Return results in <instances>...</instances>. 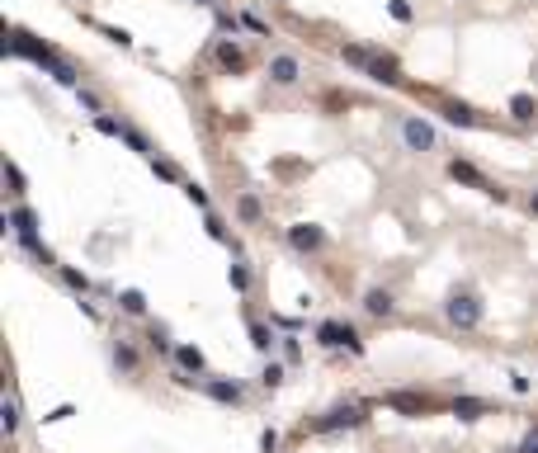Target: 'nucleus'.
<instances>
[{
	"label": "nucleus",
	"mask_w": 538,
	"mask_h": 453,
	"mask_svg": "<svg viewBox=\"0 0 538 453\" xmlns=\"http://www.w3.org/2000/svg\"><path fill=\"white\" fill-rule=\"evenodd\" d=\"M317 340H322L326 349H350V354L364 349V340H359V331H354L350 321H322V326H317Z\"/></svg>",
	"instance_id": "nucleus-3"
},
{
	"label": "nucleus",
	"mask_w": 538,
	"mask_h": 453,
	"mask_svg": "<svg viewBox=\"0 0 538 453\" xmlns=\"http://www.w3.org/2000/svg\"><path fill=\"white\" fill-rule=\"evenodd\" d=\"M250 345L260 349V354H269V349H274V331H269V326H260V321H255V326H250Z\"/></svg>",
	"instance_id": "nucleus-20"
},
{
	"label": "nucleus",
	"mask_w": 538,
	"mask_h": 453,
	"mask_svg": "<svg viewBox=\"0 0 538 453\" xmlns=\"http://www.w3.org/2000/svg\"><path fill=\"white\" fill-rule=\"evenodd\" d=\"M203 392H208L213 401H222V406H241V397H245L236 378H232V382H227V378H208V382H203Z\"/></svg>",
	"instance_id": "nucleus-7"
},
{
	"label": "nucleus",
	"mask_w": 538,
	"mask_h": 453,
	"mask_svg": "<svg viewBox=\"0 0 538 453\" xmlns=\"http://www.w3.org/2000/svg\"><path fill=\"white\" fill-rule=\"evenodd\" d=\"M364 312H369V317H392V293H387V288H369V293H364Z\"/></svg>",
	"instance_id": "nucleus-10"
},
{
	"label": "nucleus",
	"mask_w": 538,
	"mask_h": 453,
	"mask_svg": "<svg viewBox=\"0 0 538 453\" xmlns=\"http://www.w3.org/2000/svg\"><path fill=\"white\" fill-rule=\"evenodd\" d=\"M123 142H128V147H137L142 156H151V147H147V137H142V133H133V128H123Z\"/></svg>",
	"instance_id": "nucleus-25"
},
{
	"label": "nucleus",
	"mask_w": 538,
	"mask_h": 453,
	"mask_svg": "<svg viewBox=\"0 0 538 453\" xmlns=\"http://www.w3.org/2000/svg\"><path fill=\"white\" fill-rule=\"evenodd\" d=\"M62 279H66V284H71L76 293H85V288H90V279H85L81 269H71V265H62Z\"/></svg>",
	"instance_id": "nucleus-23"
},
{
	"label": "nucleus",
	"mask_w": 538,
	"mask_h": 453,
	"mask_svg": "<svg viewBox=\"0 0 538 453\" xmlns=\"http://www.w3.org/2000/svg\"><path fill=\"white\" fill-rule=\"evenodd\" d=\"M260 382H265L269 392H274V387L284 382V364H269V369H265V378H260Z\"/></svg>",
	"instance_id": "nucleus-26"
},
{
	"label": "nucleus",
	"mask_w": 538,
	"mask_h": 453,
	"mask_svg": "<svg viewBox=\"0 0 538 453\" xmlns=\"http://www.w3.org/2000/svg\"><path fill=\"white\" fill-rule=\"evenodd\" d=\"M15 429H19V397L10 392L5 397V434H15Z\"/></svg>",
	"instance_id": "nucleus-21"
},
{
	"label": "nucleus",
	"mask_w": 538,
	"mask_h": 453,
	"mask_svg": "<svg viewBox=\"0 0 538 453\" xmlns=\"http://www.w3.org/2000/svg\"><path fill=\"white\" fill-rule=\"evenodd\" d=\"M449 175H454L458 185H467V189H482V194H501V189H491V180H486L482 170L472 165V160H449Z\"/></svg>",
	"instance_id": "nucleus-5"
},
{
	"label": "nucleus",
	"mask_w": 538,
	"mask_h": 453,
	"mask_svg": "<svg viewBox=\"0 0 538 453\" xmlns=\"http://www.w3.org/2000/svg\"><path fill=\"white\" fill-rule=\"evenodd\" d=\"M113 364L123 369V373H137V349L128 340H113Z\"/></svg>",
	"instance_id": "nucleus-15"
},
{
	"label": "nucleus",
	"mask_w": 538,
	"mask_h": 453,
	"mask_svg": "<svg viewBox=\"0 0 538 453\" xmlns=\"http://www.w3.org/2000/svg\"><path fill=\"white\" fill-rule=\"evenodd\" d=\"M444 317H449V326H458V331H477V321H482V302L472 293H454L449 302H444Z\"/></svg>",
	"instance_id": "nucleus-2"
},
{
	"label": "nucleus",
	"mask_w": 538,
	"mask_h": 453,
	"mask_svg": "<svg viewBox=\"0 0 538 453\" xmlns=\"http://www.w3.org/2000/svg\"><path fill=\"white\" fill-rule=\"evenodd\" d=\"M402 137H406V147H411V151H434V128L425 123V118H406Z\"/></svg>",
	"instance_id": "nucleus-6"
},
{
	"label": "nucleus",
	"mask_w": 538,
	"mask_h": 453,
	"mask_svg": "<svg viewBox=\"0 0 538 453\" xmlns=\"http://www.w3.org/2000/svg\"><path fill=\"white\" fill-rule=\"evenodd\" d=\"M151 345H156V349H170V340H165V331H161V326H151Z\"/></svg>",
	"instance_id": "nucleus-37"
},
{
	"label": "nucleus",
	"mask_w": 538,
	"mask_h": 453,
	"mask_svg": "<svg viewBox=\"0 0 538 453\" xmlns=\"http://www.w3.org/2000/svg\"><path fill=\"white\" fill-rule=\"evenodd\" d=\"M382 401H387L392 411H402V416H420V411L430 406V401H425V397H416V392H387Z\"/></svg>",
	"instance_id": "nucleus-9"
},
{
	"label": "nucleus",
	"mask_w": 538,
	"mask_h": 453,
	"mask_svg": "<svg viewBox=\"0 0 538 453\" xmlns=\"http://www.w3.org/2000/svg\"><path fill=\"white\" fill-rule=\"evenodd\" d=\"M241 24L255 28V33H269V24H265V19H255V15H241Z\"/></svg>",
	"instance_id": "nucleus-36"
},
{
	"label": "nucleus",
	"mask_w": 538,
	"mask_h": 453,
	"mask_svg": "<svg viewBox=\"0 0 538 453\" xmlns=\"http://www.w3.org/2000/svg\"><path fill=\"white\" fill-rule=\"evenodd\" d=\"M10 48H15V53H24L28 62H38V66H48V71H53V76L62 80V85H76V71H71V66H66V62H62V57H57L53 48L33 43L28 33H10Z\"/></svg>",
	"instance_id": "nucleus-1"
},
{
	"label": "nucleus",
	"mask_w": 538,
	"mask_h": 453,
	"mask_svg": "<svg viewBox=\"0 0 538 453\" xmlns=\"http://www.w3.org/2000/svg\"><path fill=\"white\" fill-rule=\"evenodd\" d=\"M269 80H274V85H293L297 80V57L279 53L274 62H269Z\"/></svg>",
	"instance_id": "nucleus-8"
},
{
	"label": "nucleus",
	"mask_w": 538,
	"mask_h": 453,
	"mask_svg": "<svg viewBox=\"0 0 538 453\" xmlns=\"http://www.w3.org/2000/svg\"><path fill=\"white\" fill-rule=\"evenodd\" d=\"M454 416H458V420H477V416H486V401H477V397H454Z\"/></svg>",
	"instance_id": "nucleus-14"
},
{
	"label": "nucleus",
	"mask_w": 538,
	"mask_h": 453,
	"mask_svg": "<svg viewBox=\"0 0 538 453\" xmlns=\"http://www.w3.org/2000/svg\"><path fill=\"white\" fill-rule=\"evenodd\" d=\"M5 175H10V185H15V194H24V170H19V165H15V160H10V165H5Z\"/></svg>",
	"instance_id": "nucleus-29"
},
{
	"label": "nucleus",
	"mask_w": 538,
	"mask_h": 453,
	"mask_svg": "<svg viewBox=\"0 0 538 453\" xmlns=\"http://www.w3.org/2000/svg\"><path fill=\"white\" fill-rule=\"evenodd\" d=\"M444 118H449V123H458V128H472V123H477L467 104H444Z\"/></svg>",
	"instance_id": "nucleus-19"
},
{
	"label": "nucleus",
	"mask_w": 538,
	"mask_h": 453,
	"mask_svg": "<svg viewBox=\"0 0 538 453\" xmlns=\"http://www.w3.org/2000/svg\"><path fill=\"white\" fill-rule=\"evenodd\" d=\"M529 213H534V217H538V194H534V198H529Z\"/></svg>",
	"instance_id": "nucleus-38"
},
{
	"label": "nucleus",
	"mask_w": 538,
	"mask_h": 453,
	"mask_svg": "<svg viewBox=\"0 0 538 453\" xmlns=\"http://www.w3.org/2000/svg\"><path fill=\"white\" fill-rule=\"evenodd\" d=\"M95 128L104 137H123V123H113V118H104V113H95Z\"/></svg>",
	"instance_id": "nucleus-24"
},
{
	"label": "nucleus",
	"mask_w": 538,
	"mask_h": 453,
	"mask_svg": "<svg viewBox=\"0 0 538 453\" xmlns=\"http://www.w3.org/2000/svg\"><path fill=\"white\" fill-rule=\"evenodd\" d=\"M373 80H382V85H392L397 80V62H387V57H369V66H364Z\"/></svg>",
	"instance_id": "nucleus-13"
},
{
	"label": "nucleus",
	"mask_w": 538,
	"mask_h": 453,
	"mask_svg": "<svg viewBox=\"0 0 538 453\" xmlns=\"http://www.w3.org/2000/svg\"><path fill=\"white\" fill-rule=\"evenodd\" d=\"M288 241H293V250H317L322 246V227H288Z\"/></svg>",
	"instance_id": "nucleus-11"
},
{
	"label": "nucleus",
	"mask_w": 538,
	"mask_h": 453,
	"mask_svg": "<svg viewBox=\"0 0 538 453\" xmlns=\"http://www.w3.org/2000/svg\"><path fill=\"white\" fill-rule=\"evenodd\" d=\"M175 359H180V369H189V373H198V369H203V349H198V345H180V349H175Z\"/></svg>",
	"instance_id": "nucleus-16"
},
{
	"label": "nucleus",
	"mask_w": 538,
	"mask_h": 453,
	"mask_svg": "<svg viewBox=\"0 0 538 453\" xmlns=\"http://www.w3.org/2000/svg\"><path fill=\"white\" fill-rule=\"evenodd\" d=\"M198 5H213V0H198Z\"/></svg>",
	"instance_id": "nucleus-39"
},
{
	"label": "nucleus",
	"mask_w": 538,
	"mask_h": 453,
	"mask_svg": "<svg viewBox=\"0 0 538 453\" xmlns=\"http://www.w3.org/2000/svg\"><path fill=\"white\" fill-rule=\"evenodd\" d=\"M514 453H538V429H529V434L519 439V449H514Z\"/></svg>",
	"instance_id": "nucleus-33"
},
{
	"label": "nucleus",
	"mask_w": 538,
	"mask_h": 453,
	"mask_svg": "<svg viewBox=\"0 0 538 453\" xmlns=\"http://www.w3.org/2000/svg\"><path fill=\"white\" fill-rule=\"evenodd\" d=\"M151 170H156V175H161V180H180V170H175V165H170V160H151Z\"/></svg>",
	"instance_id": "nucleus-30"
},
{
	"label": "nucleus",
	"mask_w": 538,
	"mask_h": 453,
	"mask_svg": "<svg viewBox=\"0 0 538 453\" xmlns=\"http://www.w3.org/2000/svg\"><path fill=\"white\" fill-rule=\"evenodd\" d=\"M118 307L133 312V317H142V312H147V297L137 293V288H123V293H118Z\"/></svg>",
	"instance_id": "nucleus-18"
},
{
	"label": "nucleus",
	"mask_w": 538,
	"mask_h": 453,
	"mask_svg": "<svg viewBox=\"0 0 538 453\" xmlns=\"http://www.w3.org/2000/svg\"><path fill=\"white\" fill-rule=\"evenodd\" d=\"M76 95H81V104L90 109V113H100V95H95V90H81V85H76Z\"/></svg>",
	"instance_id": "nucleus-32"
},
{
	"label": "nucleus",
	"mask_w": 538,
	"mask_h": 453,
	"mask_svg": "<svg viewBox=\"0 0 538 453\" xmlns=\"http://www.w3.org/2000/svg\"><path fill=\"white\" fill-rule=\"evenodd\" d=\"M236 208H241L245 222H260V198H255V194H241V203H236Z\"/></svg>",
	"instance_id": "nucleus-22"
},
{
	"label": "nucleus",
	"mask_w": 538,
	"mask_h": 453,
	"mask_svg": "<svg viewBox=\"0 0 538 453\" xmlns=\"http://www.w3.org/2000/svg\"><path fill=\"white\" fill-rule=\"evenodd\" d=\"M185 194L198 203V208H208V189H203V185H185Z\"/></svg>",
	"instance_id": "nucleus-31"
},
{
	"label": "nucleus",
	"mask_w": 538,
	"mask_h": 453,
	"mask_svg": "<svg viewBox=\"0 0 538 453\" xmlns=\"http://www.w3.org/2000/svg\"><path fill=\"white\" fill-rule=\"evenodd\" d=\"M260 449H265V453L279 449V434H274V429H265V434H260Z\"/></svg>",
	"instance_id": "nucleus-35"
},
{
	"label": "nucleus",
	"mask_w": 538,
	"mask_h": 453,
	"mask_svg": "<svg viewBox=\"0 0 538 453\" xmlns=\"http://www.w3.org/2000/svg\"><path fill=\"white\" fill-rule=\"evenodd\" d=\"M510 113L519 118V123H529V118L538 113V100H534V95H514V100H510Z\"/></svg>",
	"instance_id": "nucleus-17"
},
{
	"label": "nucleus",
	"mask_w": 538,
	"mask_h": 453,
	"mask_svg": "<svg viewBox=\"0 0 538 453\" xmlns=\"http://www.w3.org/2000/svg\"><path fill=\"white\" fill-rule=\"evenodd\" d=\"M232 288H236V293H245V288H250V274H245L241 265H232Z\"/></svg>",
	"instance_id": "nucleus-28"
},
{
	"label": "nucleus",
	"mask_w": 538,
	"mask_h": 453,
	"mask_svg": "<svg viewBox=\"0 0 538 453\" xmlns=\"http://www.w3.org/2000/svg\"><path fill=\"white\" fill-rule=\"evenodd\" d=\"M340 57L354 62V66H369V57H373V53H364V48H340Z\"/></svg>",
	"instance_id": "nucleus-27"
},
{
	"label": "nucleus",
	"mask_w": 538,
	"mask_h": 453,
	"mask_svg": "<svg viewBox=\"0 0 538 453\" xmlns=\"http://www.w3.org/2000/svg\"><path fill=\"white\" fill-rule=\"evenodd\" d=\"M364 425V406H335V411H326L322 420L312 429H322V434H335V429H354Z\"/></svg>",
	"instance_id": "nucleus-4"
},
{
	"label": "nucleus",
	"mask_w": 538,
	"mask_h": 453,
	"mask_svg": "<svg viewBox=\"0 0 538 453\" xmlns=\"http://www.w3.org/2000/svg\"><path fill=\"white\" fill-rule=\"evenodd\" d=\"M387 10H392V19H402V24H406V19H411V5H406V0H392Z\"/></svg>",
	"instance_id": "nucleus-34"
},
{
	"label": "nucleus",
	"mask_w": 538,
	"mask_h": 453,
	"mask_svg": "<svg viewBox=\"0 0 538 453\" xmlns=\"http://www.w3.org/2000/svg\"><path fill=\"white\" fill-rule=\"evenodd\" d=\"M217 66L222 71H245V53L236 43H217Z\"/></svg>",
	"instance_id": "nucleus-12"
}]
</instances>
